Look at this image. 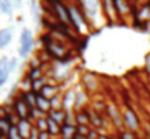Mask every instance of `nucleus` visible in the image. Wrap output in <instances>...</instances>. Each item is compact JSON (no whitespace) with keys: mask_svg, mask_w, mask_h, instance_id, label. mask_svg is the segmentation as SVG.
<instances>
[{"mask_svg":"<svg viewBox=\"0 0 150 139\" xmlns=\"http://www.w3.org/2000/svg\"><path fill=\"white\" fill-rule=\"evenodd\" d=\"M49 117L55 120L57 124H60L63 121H66V112L62 111V109H55V111L49 112Z\"/></svg>","mask_w":150,"mask_h":139,"instance_id":"obj_10","label":"nucleus"},{"mask_svg":"<svg viewBox=\"0 0 150 139\" xmlns=\"http://www.w3.org/2000/svg\"><path fill=\"white\" fill-rule=\"evenodd\" d=\"M48 136H49V132H40V136L38 139H48Z\"/></svg>","mask_w":150,"mask_h":139,"instance_id":"obj_20","label":"nucleus"},{"mask_svg":"<svg viewBox=\"0 0 150 139\" xmlns=\"http://www.w3.org/2000/svg\"><path fill=\"white\" fill-rule=\"evenodd\" d=\"M37 131H38L37 128H33L32 132H30V136H29V139H38L40 132H37Z\"/></svg>","mask_w":150,"mask_h":139,"instance_id":"obj_19","label":"nucleus"},{"mask_svg":"<svg viewBox=\"0 0 150 139\" xmlns=\"http://www.w3.org/2000/svg\"><path fill=\"white\" fill-rule=\"evenodd\" d=\"M37 98V109L40 112H51V107L52 102L49 98H45L42 94H38V93H34Z\"/></svg>","mask_w":150,"mask_h":139,"instance_id":"obj_6","label":"nucleus"},{"mask_svg":"<svg viewBox=\"0 0 150 139\" xmlns=\"http://www.w3.org/2000/svg\"><path fill=\"white\" fill-rule=\"evenodd\" d=\"M56 93V89L53 87V86H42V89H41V94L45 97V98H52V95H55Z\"/></svg>","mask_w":150,"mask_h":139,"instance_id":"obj_13","label":"nucleus"},{"mask_svg":"<svg viewBox=\"0 0 150 139\" xmlns=\"http://www.w3.org/2000/svg\"><path fill=\"white\" fill-rule=\"evenodd\" d=\"M16 128L19 131V135L22 139H26L30 136V132H32V124L28 119H21L18 123H16Z\"/></svg>","mask_w":150,"mask_h":139,"instance_id":"obj_4","label":"nucleus"},{"mask_svg":"<svg viewBox=\"0 0 150 139\" xmlns=\"http://www.w3.org/2000/svg\"><path fill=\"white\" fill-rule=\"evenodd\" d=\"M16 64H18V60H16V59H11V60H10V63H8V70H10V72L15 71Z\"/></svg>","mask_w":150,"mask_h":139,"instance_id":"obj_18","label":"nucleus"},{"mask_svg":"<svg viewBox=\"0 0 150 139\" xmlns=\"http://www.w3.org/2000/svg\"><path fill=\"white\" fill-rule=\"evenodd\" d=\"M8 139H22L19 135V131H18V128H16V124L15 126H12L11 128H10V132H8L7 135Z\"/></svg>","mask_w":150,"mask_h":139,"instance_id":"obj_15","label":"nucleus"},{"mask_svg":"<svg viewBox=\"0 0 150 139\" xmlns=\"http://www.w3.org/2000/svg\"><path fill=\"white\" fill-rule=\"evenodd\" d=\"M146 64H147V67L150 68V55H149V56H147V57H146Z\"/></svg>","mask_w":150,"mask_h":139,"instance_id":"obj_21","label":"nucleus"},{"mask_svg":"<svg viewBox=\"0 0 150 139\" xmlns=\"http://www.w3.org/2000/svg\"><path fill=\"white\" fill-rule=\"evenodd\" d=\"M8 63H10V60H8L7 57H1V60H0V85H1V86H3L8 79V74H10Z\"/></svg>","mask_w":150,"mask_h":139,"instance_id":"obj_8","label":"nucleus"},{"mask_svg":"<svg viewBox=\"0 0 150 139\" xmlns=\"http://www.w3.org/2000/svg\"><path fill=\"white\" fill-rule=\"evenodd\" d=\"M53 7H55L56 15L59 16V19L62 20V23L70 22V11H68L67 6H64V4H62V3H53Z\"/></svg>","mask_w":150,"mask_h":139,"instance_id":"obj_3","label":"nucleus"},{"mask_svg":"<svg viewBox=\"0 0 150 139\" xmlns=\"http://www.w3.org/2000/svg\"><path fill=\"white\" fill-rule=\"evenodd\" d=\"M12 28H8V29H3L0 32V48H6L8 45V42L11 41L12 38Z\"/></svg>","mask_w":150,"mask_h":139,"instance_id":"obj_9","label":"nucleus"},{"mask_svg":"<svg viewBox=\"0 0 150 139\" xmlns=\"http://www.w3.org/2000/svg\"><path fill=\"white\" fill-rule=\"evenodd\" d=\"M14 109L16 111V113L19 115L21 119H26V116H28V113L30 115V109L28 108V105L23 102V99L22 98H18L15 99V104H14Z\"/></svg>","mask_w":150,"mask_h":139,"instance_id":"obj_7","label":"nucleus"},{"mask_svg":"<svg viewBox=\"0 0 150 139\" xmlns=\"http://www.w3.org/2000/svg\"><path fill=\"white\" fill-rule=\"evenodd\" d=\"M0 10H1L6 15H10V14L12 12L11 1H8V0H1V1H0Z\"/></svg>","mask_w":150,"mask_h":139,"instance_id":"obj_14","label":"nucleus"},{"mask_svg":"<svg viewBox=\"0 0 150 139\" xmlns=\"http://www.w3.org/2000/svg\"><path fill=\"white\" fill-rule=\"evenodd\" d=\"M120 139H135V135H134V132L126 131V132H123V134H120Z\"/></svg>","mask_w":150,"mask_h":139,"instance_id":"obj_17","label":"nucleus"},{"mask_svg":"<svg viewBox=\"0 0 150 139\" xmlns=\"http://www.w3.org/2000/svg\"><path fill=\"white\" fill-rule=\"evenodd\" d=\"M123 119H124V123L127 124V127L128 128H131V130H137V128H138L139 120H138V117L135 116V113L131 111V109H127Z\"/></svg>","mask_w":150,"mask_h":139,"instance_id":"obj_5","label":"nucleus"},{"mask_svg":"<svg viewBox=\"0 0 150 139\" xmlns=\"http://www.w3.org/2000/svg\"><path fill=\"white\" fill-rule=\"evenodd\" d=\"M34 47V41H33V34L29 29H23L22 34H21V47H19V55L25 57L26 55L30 53V51Z\"/></svg>","mask_w":150,"mask_h":139,"instance_id":"obj_1","label":"nucleus"},{"mask_svg":"<svg viewBox=\"0 0 150 139\" xmlns=\"http://www.w3.org/2000/svg\"><path fill=\"white\" fill-rule=\"evenodd\" d=\"M68 11H70V22L79 32L82 29V26L85 25V19H83L82 14H81V11H79L78 8H75V7H68Z\"/></svg>","mask_w":150,"mask_h":139,"instance_id":"obj_2","label":"nucleus"},{"mask_svg":"<svg viewBox=\"0 0 150 139\" xmlns=\"http://www.w3.org/2000/svg\"><path fill=\"white\" fill-rule=\"evenodd\" d=\"M75 126H68V124H63L62 126V134H63V136L66 139H72L71 136H74V132H75Z\"/></svg>","mask_w":150,"mask_h":139,"instance_id":"obj_11","label":"nucleus"},{"mask_svg":"<svg viewBox=\"0 0 150 139\" xmlns=\"http://www.w3.org/2000/svg\"><path fill=\"white\" fill-rule=\"evenodd\" d=\"M40 75H41V70H40V67H36V68H32V71L29 74V78L32 79V82H34V80L41 78Z\"/></svg>","mask_w":150,"mask_h":139,"instance_id":"obj_16","label":"nucleus"},{"mask_svg":"<svg viewBox=\"0 0 150 139\" xmlns=\"http://www.w3.org/2000/svg\"><path fill=\"white\" fill-rule=\"evenodd\" d=\"M47 121H48V131H49V134H57L62 130L59 127V124L56 123L53 119H51V117H47Z\"/></svg>","mask_w":150,"mask_h":139,"instance_id":"obj_12","label":"nucleus"}]
</instances>
